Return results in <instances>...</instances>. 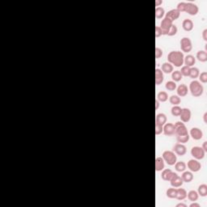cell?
I'll return each mask as SVG.
<instances>
[{"label": "cell", "instance_id": "obj_1", "mask_svg": "<svg viewBox=\"0 0 207 207\" xmlns=\"http://www.w3.org/2000/svg\"><path fill=\"white\" fill-rule=\"evenodd\" d=\"M184 54L181 51H171L168 54V61L172 66L181 67L184 64Z\"/></svg>", "mask_w": 207, "mask_h": 207}, {"label": "cell", "instance_id": "obj_2", "mask_svg": "<svg viewBox=\"0 0 207 207\" xmlns=\"http://www.w3.org/2000/svg\"><path fill=\"white\" fill-rule=\"evenodd\" d=\"M189 91L193 96L199 97L203 94L204 87L199 81L194 79L189 84Z\"/></svg>", "mask_w": 207, "mask_h": 207}, {"label": "cell", "instance_id": "obj_3", "mask_svg": "<svg viewBox=\"0 0 207 207\" xmlns=\"http://www.w3.org/2000/svg\"><path fill=\"white\" fill-rule=\"evenodd\" d=\"M162 158L169 166H173L176 163L177 156L171 151H165L162 155Z\"/></svg>", "mask_w": 207, "mask_h": 207}, {"label": "cell", "instance_id": "obj_4", "mask_svg": "<svg viewBox=\"0 0 207 207\" xmlns=\"http://www.w3.org/2000/svg\"><path fill=\"white\" fill-rule=\"evenodd\" d=\"M175 127V135L180 136V135H185L188 134V129L186 126L184 125V122L182 121H177L174 125Z\"/></svg>", "mask_w": 207, "mask_h": 207}, {"label": "cell", "instance_id": "obj_5", "mask_svg": "<svg viewBox=\"0 0 207 207\" xmlns=\"http://www.w3.org/2000/svg\"><path fill=\"white\" fill-rule=\"evenodd\" d=\"M206 152L204 151L202 147L201 146H193V148L191 149V155L194 158H196L197 160H200L205 157Z\"/></svg>", "mask_w": 207, "mask_h": 207}, {"label": "cell", "instance_id": "obj_6", "mask_svg": "<svg viewBox=\"0 0 207 207\" xmlns=\"http://www.w3.org/2000/svg\"><path fill=\"white\" fill-rule=\"evenodd\" d=\"M181 49L184 53H189L193 49L192 41L188 37H183L181 40Z\"/></svg>", "mask_w": 207, "mask_h": 207}, {"label": "cell", "instance_id": "obj_7", "mask_svg": "<svg viewBox=\"0 0 207 207\" xmlns=\"http://www.w3.org/2000/svg\"><path fill=\"white\" fill-rule=\"evenodd\" d=\"M172 21L170 20L168 18L164 17L163 19H162L161 23H160V29L162 30V33L163 35H168V32L169 31V29H171V27L172 26Z\"/></svg>", "mask_w": 207, "mask_h": 207}, {"label": "cell", "instance_id": "obj_8", "mask_svg": "<svg viewBox=\"0 0 207 207\" xmlns=\"http://www.w3.org/2000/svg\"><path fill=\"white\" fill-rule=\"evenodd\" d=\"M199 11L198 6L193 3H186L184 12H187L190 16H196Z\"/></svg>", "mask_w": 207, "mask_h": 207}, {"label": "cell", "instance_id": "obj_9", "mask_svg": "<svg viewBox=\"0 0 207 207\" xmlns=\"http://www.w3.org/2000/svg\"><path fill=\"white\" fill-rule=\"evenodd\" d=\"M188 168L193 172H197L201 170V164L200 162H198L197 159H190L188 162Z\"/></svg>", "mask_w": 207, "mask_h": 207}, {"label": "cell", "instance_id": "obj_10", "mask_svg": "<svg viewBox=\"0 0 207 207\" xmlns=\"http://www.w3.org/2000/svg\"><path fill=\"white\" fill-rule=\"evenodd\" d=\"M173 152H174L176 155H179V156H183V155L186 154L187 149H186V146L184 144H182V143H176L173 146Z\"/></svg>", "mask_w": 207, "mask_h": 207}, {"label": "cell", "instance_id": "obj_11", "mask_svg": "<svg viewBox=\"0 0 207 207\" xmlns=\"http://www.w3.org/2000/svg\"><path fill=\"white\" fill-rule=\"evenodd\" d=\"M180 118L182 122L187 123L191 119V111L189 108H184L181 110V115H180Z\"/></svg>", "mask_w": 207, "mask_h": 207}, {"label": "cell", "instance_id": "obj_12", "mask_svg": "<svg viewBox=\"0 0 207 207\" xmlns=\"http://www.w3.org/2000/svg\"><path fill=\"white\" fill-rule=\"evenodd\" d=\"M170 184L172 187L174 188H179L182 186V184L184 183V181L182 180L181 176H179L176 173H175L173 175V176L171 177V179L170 180Z\"/></svg>", "mask_w": 207, "mask_h": 207}, {"label": "cell", "instance_id": "obj_13", "mask_svg": "<svg viewBox=\"0 0 207 207\" xmlns=\"http://www.w3.org/2000/svg\"><path fill=\"white\" fill-rule=\"evenodd\" d=\"M190 136L194 140L198 141V140H201V139L202 138V137H203V133H202V131H201L199 128L193 127V128H192L190 130Z\"/></svg>", "mask_w": 207, "mask_h": 207}, {"label": "cell", "instance_id": "obj_14", "mask_svg": "<svg viewBox=\"0 0 207 207\" xmlns=\"http://www.w3.org/2000/svg\"><path fill=\"white\" fill-rule=\"evenodd\" d=\"M163 132L166 136H172L175 133L174 124L172 123H166L163 126Z\"/></svg>", "mask_w": 207, "mask_h": 207}, {"label": "cell", "instance_id": "obj_15", "mask_svg": "<svg viewBox=\"0 0 207 207\" xmlns=\"http://www.w3.org/2000/svg\"><path fill=\"white\" fill-rule=\"evenodd\" d=\"M180 16H181V13L179 12L177 10L171 9L170 10V11H168V12L166 13L165 17H166V18H168V19H169L170 20H171V21L173 22V21H175V20H176V19L180 17Z\"/></svg>", "mask_w": 207, "mask_h": 207}, {"label": "cell", "instance_id": "obj_16", "mask_svg": "<svg viewBox=\"0 0 207 207\" xmlns=\"http://www.w3.org/2000/svg\"><path fill=\"white\" fill-rule=\"evenodd\" d=\"M175 174V172L171 171V169L167 168V169H163L162 170L161 173V178L165 181H169L171 179V177L173 176V175Z\"/></svg>", "mask_w": 207, "mask_h": 207}, {"label": "cell", "instance_id": "obj_17", "mask_svg": "<svg viewBox=\"0 0 207 207\" xmlns=\"http://www.w3.org/2000/svg\"><path fill=\"white\" fill-rule=\"evenodd\" d=\"M176 92H177L178 96H180V97L186 96L188 92V87L185 85V84H181L180 86H178V87H176Z\"/></svg>", "mask_w": 207, "mask_h": 207}, {"label": "cell", "instance_id": "obj_18", "mask_svg": "<svg viewBox=\"0 0 207 207\" xmlns=\"http://www.w3.org/2000/svg\"><path fill=\"white\" fill-rule=\"evenodd\" d=\"M164 77H163V73L160 69H155V85H160L163 82Z\"/></svg>", "mask_w": 207, "mask_h": 207}, {"label": "cell", "instance_id": "obj_19", "mask_svg": "<svg viewBox=\"0 0 207 207\" xmlns=\"http://www.w3.org/2000/svg\"><path fill=\"white\" fill-rule=\"evenodd\" d=\"M182 28L186 32H190L193 29V22L189 19H185L182 22Z\"/></svg>", "mask_w": 207, "mask_h": 207}, {"label": "cell", "instance_id": "obj_20", "mask_svg": "<svg viewBox=\"0 0 207 207\" xmlns=\"http://www.w3.org/2000/svg\"><path fill=\"white\" fill-rule=\"evenodd\" d=\"M187 197V191L183 188H176V198L179 201L184 200Z\"/></svg>", "mask_w": 207, "mask_h": 207}, {"label": "cell", "instance_id": "obj_21", "mask_svg": "<svg viewBox=\"0 0 207 207\" xmlns=\"http://www.w3.org/2000/svg\"><path fill=\"white\" fill-rule=\"evenodd\" d=\"M184 63L185 64V66H187L188 67H193L196 63V58H194L193 55H187L184 58Z\"/></svg>", "mask_w": 207, "mask_h": 207}, {"label": "cell", "instance_id": "obj_22", "mask_svg": "<svg viewBox=\"0 0 207 207\" xmlns=\"http://www.w3.org/2000/svg\"><path fill=\"white\" fill-rule=\"evenodd\" d=\"M167 122V116L164 113H158L155 117V123L160 126H164Z\"/></svg>", "mask_w": 207, "mask_h": 207}, {"label": "cell", "instance_id": "obj_23", "mask_svg": "<svg viewBox=\"0 0 207 207\" xmlns=\"http://www.w3.org/2000/svg\"><path fill=\"white\" fill-rule=\"evenodd\" d=\"M164 160L162 157H157L155 158V171H160L164 169Z\"/></svg>", "mask_w": 207, "mask_h": 207}, {"label": "cell", "instance_id": "obj_24", "mask_svg": "<svg viewBox=\"0 0 207 207\" xmlns=\"http://www.w3.org/2000/svg\"><path fill=\"white\" fill-rule=\"evenodd\" d=\"M161 71L165 74H171L173 71V66L169 62H164L162 64Z\"/></svg>", "mask_w": 207, "mask_h": 207}, {"label": "cell", "instance_id": "obj_25", "mask_svg": "<svg viewBox=\"0 0 207 207\" xmlns=\"http://www.w3.org/2000/svg\"><path fill=\"white\" fill-rule=\"evenodd\" d=\"M181 178L184 182L189 183L193 180V175L191 171H183V174L181 175Z\"/></svg>", "mask_w": 207, "mask_h": 207}, {"label": "cell", "instance_id": "obj_26", "mask_svg": "<svg viewBox=\"0 0 207 207\" xmlns=\"http://www.w3.org/2000/svg\"><path fill=\"white\" fill-rule=\"evenodd\" d=\"M174 165L175 169L177 171H179V172H183V171H185L186 167H187V165H186V163H185L184 161L176 162Z\"/></svg>", "mask_w": 207, "mask_h": 207}, {"label": "cell", "instance_id": "obj_27", "mask_svg": "<svg viewBox=\"0 0 207 207\" xmlns=\"http://www.w3.org/2000/svg\"><path fill=\"white\" fill-rule=\"evenodd\" d=\"M197 58L201 62H206L207 61V53L205 50H199L197 53Z\"/></svg>", "mask_w": 207, "mask_h": 207}, {"label": "cell", "instance_id": "obj_28", "mask_svg": "<svg viewBox=\"0 0 207 207\" xmlns=\"http://www.w3.org/2000/svg\"><path fill=\"white\" fill-rule=\"evenodd\" d=\"M187 197L188 198V200L191 201H197L199 195L197 193V191L190 190L187 193Z\"/></svg>", "mask_w": 207, "mask_h": 207}, {"label": "cell", "instance_id": "obj_29", "mask_svg": "<svg viewBox=\"0 0 207 207\" xmlns=\"http://www.w3.org/2000/svg\"><path fill=\"white\" fill-rule=\"evenodd\" d=\"M197 193L200 195L201 197H206L207 196V185L205 184H202L199 185L198 189H197Z\"/></svg>", "mask_w": 207, "mask_h": 207}, {"label": "cell", "instance_id": "obj_30", "mask_svg": "<svg viewBox=\"0 0 207 207\" xmlns=\"http://www.w3.org/2000/svg\"><path fill=\"white\" fill-rule=\"evenodd\" d=\"M157 100L159 101V102H166L167 100H168V95L166 91H159L158 94H157Z\"/></svg>", "mask_w": 207, "mask_h": 207}, {"label": "cell", "instance_id": "obj_31", "mask_svg": "<svg viewBox=\"0 0 207 207\" xmlns=\"http://www.w3.org/2000/svg\"><path fill=\"white\" fill-rule=\"evenodd\" d=\"M171 79L174 82H180L183 79V76L180 71H173L171 73Z\"/></svg>", "mask_w": 207, "mask_h": 207}, {"label": "cell", "instance_id": "obj_32", "mask_svg": "<svg viewBox=\"0 0 207 207\" xmlns=\"http://www.w3.org/2000/svg\"><path fill=\"white\" fill-rule=\"evenodd\" d=\"M200 74V71L199 69L197 67H191L190 68V72H189V77L193 79H197Z\"/></svg>", "mask_w": 207, "mask_h": 207}, {"label": "cell", "instance_id": "obj_33", "mask_svg": "<svg viewBox=\"0 0 207 207\" xmlns=\"http://www.w3.org/2000/svg\"><path fill=\"white\" fill-rule=\"evenodd\" d=\"M169 102L172 105H179L181 102V100L180 96H178L176 95H172L169 98Z\"/></svg>", "mask_w": 207, "mask_h": 207}, {"label": "cell", "instance_id": "obj_34", "mask_svg": "<svg viewBox=\"0 0 207 207\" xmlns=\"http://www.w3.org/2000/svg\"><path fill=\"white\" fill-rule=\"evenodd\" d=\"M165 15L164 9L161 6H158L155 8V18L157 19H162Z\"/></svg>", "mask_w": 207, "mask_h": 207}, {"label": "cell", "instance_id": "obj_35", "mask_svg": "<svg viewBox=\"0 0 207 207\" xmlns=\"http://www.w3.org/2000/svg\"><path fill=\"white\" fill-rule=\"evenodd\" d=\"M165 87H166V89L168 91H175L176 89L177 86H176V82H174V81H168V82L166 83V84H165Z\"/></svg>", "mask_w": 207, "mask_h": 207}, {"label": "cell", "instance_id": "obj_36", "mask_svg": "<svg viewBox=\"0 0 207 207\" xmlns=\"http://www.w3.org/2000/svg\"><path fill=\"white\" fill-rule=\"evenodd\" d=\"M166 195L168 198H176V188H169L168 190L166 191Z\"/></svg>", "mask_w": 207, "mask_h": 207}, {"label": "cell", "instance_id": "obj_37", "mask_svg": "<svg viewBox=\"0 0 207 207\" xmlns=\"http://www.w3.org/2000/svg\"><path fill=\"white\" fill-rule=\"evenodd\" d=\"M189 138H190V136H189V134L188 133V134H185V135L176 136V140H177L178 142L184 144V143L188 142V141L189 140Z\"/></svg>", "mask_w": 207, "mask_h": 207}, {"label": "cell", "instance_id": "obj_38", "mask_svg": "<svg viewBox=\"0 0 207 207\" xmlns=\"http://www.w3.org/2000/svg\"><path fill=\"white\" fill-rule=\"evenodd\" d=\"M181 110H182V108L179 105H174V106L171 108V113L172 114V116H179L181 115Z\"/></svg>", "mask_w": 207, "mask_h": 207}, {"label": "cell", "instance_id": "obj_39", "mask_svg": "<svg viewBox=\"0 0 207 207\" xmlns=\"http://www.w3.org/2000/svg\"><path fill=\"white\" fill-rule=\"evenodd\" d=\"M190 68L191 67H188V66H182L181 71H180V72H181V74H182V76H185V77L189 76Z\"/></svg>", "mask_w": 207, "mask_h": 207}, {"label": "cell", "instance_id": "obj_40", "mask_svg": "<svg viewBox=\"0 0 207 207\" xmlns=\"http://www.w3.org/2000/svg\"><path fill=\"white\" fill-rule=\"evenodd\" d=\"M177 32H178V29H177V27H176V25L172 24V26L171 27V29H169V31H168V35L167 36H172L176 35V34L177 33Z\"/></svg>", "mask_w": 207, "mask_h": 207}, {"label": "cell", "instance_id": "obj_41", "mask_svg": "<svg viewBox=\"0 0 207 207\" xmlns=\"http://www.w3.org/2000/svg\"><path fill=\"white\" fill-rule=\"evenodd\" d=\"M199 80H200L201 83L202 84H206L207 83V72L206 71H203L201 72L200 74H199Z\"/></svg>", "mask_w": 207, "mask_h": 207}, {"label": "cell", "instance_id": "obj_42", "mask_svg": "<svg viewBox=\"0 0 207 207\" xmlns=\"http://www.w3.org/2000/svg\"><path fill=\"white\" fill-rule=\"evenodd\" d=\"M185 6H186V3L185 2H181L177 4L176 6V10L180 13L184 12V10H185Z\"/></svg>", "mask_w": 207, "mask_h": 207}, {"label": "cell", "instance_id": "obj_43", "mask_svg": "<svg viewBox=\"0 0 207 207\" xmlns=\"http://www.w3.org/2000/svg\"><path fill=\"white\" fill-rule=\"evenodd\" d=\"M163 129V126H160V125L155 123V134H156V135H158V134L162 133Z\"/></svg>", "mask_w": 207, "mask_h": 207}, {"label": "cell", "instance_id": "obj_44", "mask_svg": "<svg viewBox=\"0 0 207 207\" xmlns=\"http://www.w3.org/2000/svg\"><path fill=\"white\" fill-rule=\"evenodd\" d=\"M163 56V50L161 49L158 48V47H156L155 48V58H160Z\"/></svg>", "mask_w": 207, "mask_h": 207}, {"label": "cell", "instance_id": "obj_45", "mask_svg": "<svg viewBox=\"0 0 207 207\" xmlns=\"http://www.w3.org/2000/svg\"><path fill=\"white\" fill-rule=\"evenodd\" d=\"M163 35V33H162V30L161 29H160V27L159 26H156L155 27V37H159V36H161Z\"/></svg>", "mask_w": 207, "mask_h": 207}, {"label": "cell", "instance_id": "obj_46", "mask_svg": "<svg viewBox=\"0 0 207 207\" xmlns=\"http://www.w3.org/2000/svg\"><path fill=\"white\" fill-rule=\"evenodd\" d=\"M202 38L205 41H207V29H204L202 32Z\"/></svg>", "mask_w": 207, "mask_h": 207}, {"label": "cell", "instance_id": "obj_47", "mask_svg": "<svg viewBox=\"0 0 207 207\" xmlns=\"http://www.w3.org/2000/svg\"><path fill=\"white\" fill-rule=\"evenodd\" d=\"M190 207H200V204L197 203L196 201H193V203L189 205Z\"/></svg>", "mask_w": 207, "mask_h": 207}, {"label": "cell", "instance_id": "obj_48", "mask_svg": "<svg viewBox=\"0 0 207 207\" xmlns=\"http://www.w3.org/2000/svg\"><path fill=\"white\" fill-rule=\"evenodd\" d=\"M201 147H202V149L205 151V152H207V142H204Z\"/></svg>", "mask_w": 207, "mask_h": 207}, {"label": "cell", "instance_id": "obj_49", "mask_svg": "<svg viewBox=\"0 0 207 207\" xmlns=\"http://www.w3.org/2000/svg\"><path fill=\"white\" fill-rule=\"evenodd\" d=\"M162 3H163V1H162V0H155V6H157V7L160 6Z\"/></svg>", "mask_w": 207, "mask_h": 207}, {"label": "cell", "instance_id": "obj_50", "mask_svg": "<svg viewBox=\"0 0 207 207\" xmlns=\"http://www.w3.org/2000/svg\"><path fill=\"white\" fill-rule=\"evenodd\" d=\"M159 107V101L158 100H155V110H157Z\"/></svg>", "mask_w": 207, "mask_h": 207}, {"label": "cell", "instance_id": "obj_51", "mask_svg": "<svg viewBox=\"0 0 207 207\" xmlns=\"http://www.w3.org/2000/svg\"><path fill=\"white\" fill-rule=\"evenodd\" d=\"M187 207V205L186 204H184V203H179L176 205V207Z\"/></svg>", "mask_w": 207, "mask_h": 207}, {"label": "cell", "instance_id": "obj_52", "mask_svg": "<svg viewBox=\"0 0 207 207\" xmlns=\"http://www.w3.org/2000/svg\"><path fill=\"white\" fill-rule=\"evenodd\" d=\"M206 117H207V113H205L203 115V119H204V122L206 123V124H207Z\"/></svg>", "mask_w": 207, "mask_h": 207}]
</instances>
